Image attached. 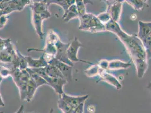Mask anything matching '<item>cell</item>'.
Wrapping results in <instances>:
<instances>
[{
	"label": "cell",
	"instance_id": "cell-19",
	"mask_svg": "<svg viewBox=\"0 0 151 113\" xmlns=\"http://www.w3.org/2000/svg\"><path fill=\"white\" fill-rule=\"evenodd\" d=\"M31 1H9V6L13 12L21 11L28 5H31Z\"/></svg>",
	"mask_w": 151,
	"mask_h": 113
},
{
	"label": "cell",
	"instance_id": "cell-3",
	"mask_svg": "<svg viewBox=\"0 0 151 113\" xmlns=\"http://www.w3.org/2000/svg\"><path fill=\"white\" fill-rule=\"evenodd\" d=\"M11 76L18 88L21 100L25 101L27 85L31 79L28 72L26 70H20L19 69H13L11 70Z\"/></svg>",
	"mask_w": 151,
	"mask_h": 113
},
{
	"label": "cell",
	"instance_id": "cell-14",
	"mask_svg": "<svg viewBox=\"0 0 151 113\" xmlns=\"http://www.w3.org/2000/svg\"><path fill=\"white\" fill-rule=\"evenodd\" d=\"M99 74L101 76V80L105 81L111 85H113V86H114L117 89H120L122 88L121 84L117 79V78L112 75L111 74L108 73L106 70L100 69Z\"/></svg>",
	"mask_w": 151,
	"mask_h": 113
},
{
	"label": "cell",
	"instance_id": "cell-31",
	"mask_svg": "<svg viewBox=\"0 0 151 113\" xmlns=\"http://www.w3.org/2000/svg\"><path fill=\"white\" fill-rule=\"evenodd\" d=\"M84 104H81L74 111L73 113H83V108H84Z\"/></svg>",
	"mask_w": 151,
	"mask_h": 113
},
{
	"label": "cell",
	"instance_id": "cell-5",
	"mask_svg": "<svg viewBox=\"0 0 151 113\" xmlns=\"http://www.w3.org/2000/svg\"><path fill=\"white\" fill-rule=\"evenodd\" d=\"M49 5L47 1H32L31 9L32 13L39 15L44 20L49 19L51 17V13L49 10Z\"/></svg>",
	"mask_w": 151,
	"mask_h": 113
},
{
	"label": "cell",
	"instance_id": "cell-35",
	"mask_svg": "<svg viewBox=\"0 0 151 113\" xmlns=\"http://www.w3.org/2000/svg\"><path fill=\"white\" fill-rule=\"evenodd\" d=\"M2 80H3V78H2V77H1V76H0V85H1V83L2 82Z\"/></svg>",
	"mask_w": 151,
	"mask_h": 113
},
{
	"label": "cell",
	"instance_id": "cell-37",
	"mask_svg": "<svg viewBox=\"0 0 151 113\" xmlns=\"http://www.w3.org/2000/svg\"><path fill=\"white\" fill-rule=\"evenodd\" d=\"M71 113V112H68V113Z\"/></svg>",
	"mask_w": 151,
	"mask_h": 113
},
{
	"label": "cell",
	"instance_id": "cell-30",
	"mask_svg": "<svg viewBox=\"0 0 151 113\" xmlns=\"http://www.w3.org/2000/svg\"><path fill=\"white\" fill-rule=\"evenodd\" d=\"M8 20V18L6 15H0V25L3 28L6 24Z\"/></svg>",
	"mask_w": 151,
	"mask_h": 113
},
{
	"label": "cell",
	"instance_id": "cell-4",
	"mask_svg": "<svg viewBox=\"0 0 151 113\" xmlns=\"http://www.w3.org/2000/svg\"><path fill=\"white\" fill-rule=\"evenodd\" d=\"M83 46V45L82 43L79 41L78 38L75 37L74 38L73 40L71 43H70L69 45V46L67 50V56L68 57V59L72 62H81L83 63H88L90 64H93V63L85 61L81 59H80L78 58L77 54H78V51L80 48Z\"/></svg>",
	"mask_w": 151,
	"mask_h": 113
},
{
	"label": "cell",
	"instance_id": "cell-13",
	"mask_svg": "<svg viewBox=\"0 0 151 113\" xmlns=\"http://www.w3.org/2000/svg\"><path fill=\"white\" fill-rule=\"evenodd\" d=\"M44 20L38 14L35 13H32V22L37 34L38 37L40 39H43L44 36V32L42 30V22Z\"/></svg>",
	"mask_w": 151,
	"mask_h": 113
},
{
	"label": "cell",
	"instance_id": "cell-24",
	"mask_svg": "<svg viewBox=\"0 0 151 113\" xmlns=\"http://www.w3.org/2000/svg\"><path fill=\"white\" fill-rule=\"evenodd\" d=\"M87 1H82V0H76V5L77 7V12L78 13V16L80 18V17H82L83 15L86 14V4H93L91 1H88V2H86Z\"/></svg>",
	"mask_w": 151,
	"mask_h": 113
},
{
	"label": "cell",
	"instance_id": "cell-32",
	"mask_svg": "<svg viewBox=\"0 0 151 113\" xmlns=\"http://www.w3.org/2000/svg\"><path fill=\"white\" fill-rule=\"evenodd\" d=\"M146 52H147V58H148V59H150V58H151V46L148 49H146Z\"/></svg>",
	"mask_w": 151,
	"mask_h": 113
},
{
	"label": "cell",
	"instance_id": "cell-23",
	"mask_svg": "<svg viewBox=\"0 0 151 113\" xmlns=\"http://www.w3.org/2000/svg\"><path fill=\"white\" fill-rule=\"evenodd\" d=\"M127 4L133 7V8L138 11L143 9L145 7H148L147 1L143 0H126Z\"/></svg>",
	"mask_w": 151,
	"mask_h": 113
},
{
	"label": "cell",
	"instance_id": "cell-21",
	"mask_svg": "<svg viewBox=\"0 0 151 113\" xmlns=\"http://www.w3.org/2000/svg\"><path fill=\"white\" fill-rule=\"evenodd\" d=\"M131 66V63L124 62L118 60L111 61L108 62L107 70H117L120 69H127Z\"/></svg>",
	"mask_w": 151,
	"mask_h": 113
},
{
	"label": "cell",
	"instance_id": "cell-20",
	"mask_svg": "<svg viewBox=\"0 0 151 113\" xmlns=\"http://www.w3.org/2000/svg\"><path fill=\"white\" fill-rule=\"evenodd\" d=\"M47 2L49 5L51 4H56L60 6L63 9L64 13H65L69 7L76 3L75 0H51L47 1Z\"/></svg>",
	"mask_w": 151,
	"mask_h": 113
},
{
	"label": "cell",
	"instance_id": "cell-38",
	"mask_svg": "<svg viewBox=\"0 0 151 113\" xmlns=\"http://www.w3.org/2000/svg\"></svg>",
	"mask_w": 151,
	"mask_h": 113
},
{
	"label": "cell",
	"instance_id": "cell-12",
	"mask_svg": "<svg viewBox=\"0 0 151 113\" xmlns=\"http://www.w3.org/2000/svg\"><path fill=\"white\" fill-rule=\"evenodd\" d=\"M138 25V33L137 35L143 43L151 33V22L139 21Z\"/></svg>",
	"mask_w": 151,
	"mask_h": 113
},
{
	"label": "cell",
	"instance_id": "cell-6",
	"mask_svg": "<svg viewBox=\"0 0 151 113\" xmlns=\"http://www.w3.org/2000/svg\"><path fill=\"white\" fill-rule=\"evenodd\" d=\"M106 2L108 5L107 13L110 15L111 20L117 23L120 20L124 1H106Z\"/></svg>",
	"mask_w": 151,
	"mask_h": 113
},
{
	"label": "cell",
	"instance_id": "cell-2",
	"mask_svg": "<svg viewBox=\"0 0 151 113\" xmlns=\"http://www.w3.org/2000/svg\"><path fill=\"white\" fill-rule=\"evenodd\" d=\"M79 19L80 25L78 28L80 30L92 33L106 31V25L101 22L97 16L93 14L86 13Z\"/></svg>",
	"mask_w": 151,
	"mask_h": 113
},
{
	"label": "cell",
	"instance_id": "cell-34",
	"mask_svg": "<svg viewBox=\"0 0 151 113\" xmlns=\"http://www.w3.org/2000/svg\"><path fill=\"white\" fill-rule=\"evenodd\" d=\"M5 106V104L4 102V101L2 100V97L0 94V106Z\"/></svg>",
	"mask_w": 151,
	"mask_h": 113
},
{
	"label": "cell",
	"instance_id": "cell-7",
	"mask_svg": "<svg viewBox=\"0 0 151 113\" xmlns=\"http://www.w3.org/2000/svg\"><path fill=\"white\" fill-rule=\"evenodd\" d=\"M69 45V44L64 43L60 40H59L55 44L57 51L55 57L58 61L73 67V63H72L68 59L67 53Z\"/></svg>",
	"mask_w": 151,
	"mask_h": 113
},
{
	"label": "cell",
	"instance_id": "cell-33",
	"mask_svg": "<svg viewBox=\"0 0 151 113\" xmlns=\"http://www.w3.org/2000/svg\"><path fill=\"white\" fill-rule=\"evenodd\" d=\"M15 113H24V106L21 105L19 107V109L18 110V111Z\"/></svg>",
	"mask_w": 151,
	"mask_h": 113
},
{
	"label": "cell",
	"instance_id": "cell-15",
	"mask_svg": "<svg viewBox=\"0 0 151 113\" xmlns=\"http://www.w3.org/2000/svg\"><path fill=\"white\" fill-rule=\"evenodd\" d=\"M28 52L30 51H40L42 52L44 54H47L51 55L53 56H55L57 54V48L55 45L51 44L50 43L46 41V45L43 49H38V48H30L27 49Z\"/></svg>",
	"mask_w": 151,
	"mask_h": 113
},
{
	"label": "cell",
	"instance_id": "cell-11",
	"mask_svg": "<svg viewBox=\"0 0 151 113\" xmlns=\"http://www.w3.org/2000/svg\"><path fill=\"white\" fill-rule=\"evenodd\" d=\"M24 58L28 64V67L30 69L45 68L48 65V63L45 61L43 55L37 59H34L30 56H24Z\"/></svg>",
	"mask_w": 151,
	"mask_h": 113
},
{
	"label": "cell",
	"instance_id": "cell-18",
	"mask_svg": "<svg viewBox=\"0 0 151 113\" xmlns=\"http://www.w3.org/2000/svg\"><path fill=\"white\" fill-rule=\"evenodd\" d=\"M37 87L36 85L32 82L31 79L27 83V88H26V96L25 101L27 102H31L33 99L36 92L37 89Z\"/></svg>",
	"mask_w": 151,
	"mask_h": 113
},
{
	"label": "cell",
	"instance_id": "cell-9",
	"mask_svg": "<svg viewBox=\"0 0 151 113\" xmlns=\"http://www.w3.org/2000/svg\"><path fill=\"white\" fill-rule=\"evenodd\" d=\"M88 96V94L81 96H72L64 93L59 97L62 99L73 110H75L81 104L85 103Z\"/></svg>",
	"mask_w": 151,
	"mask_h": 113
},
{
	"label": "cell",
	"instance_id": "cell-16",
	"mask_svg": "<svg viewBox=\"0 0 151 113\" xmlns=\"http://www.w3.org/2000/svg\"><path fill=\"white\" fill-rule=\"evenodd\" d=\"M26 70L27 71V72H28L29 75L30 76V78L32 80V82L36 85L37 88L41 87V86H42L44 85H47V82L44 79H43L42 77H41L36 72H35L34 71H33L31 69L28 67Z\"/></svg>",
	"mask_w": 151,
	"mask_h": 113
},
{
	"label": "cell",
	"instance_id": "cell-8",
	"mask_svg": "<svg viewBox=\"0 0 151 113\" xmlns=\"http://www.w3.org/2000/svg\"><path fill=\"white\" fill-rule=\"evenodd\" d=\"M49 64L57 67L67 82H72L73 67L58 61L55 57L51 61Z\"/></svg>",
	"mask_w": 151,
	"mask_h": 113
},
{
	"label": "cell",
	"instance_id": "cell-22",
	"mask_svg": "<svg viewBox=\"0 0 151 113\" xmlns=\"http://www.w3.org/2000/svg\"><path fill=\"white\" fill-rule=\"evenodd\" d=\"M45 71L47 75L51 78H64L62 74L60 72L57 67L50 64H48L46 67H45Z\"/></svg>",
	"mask_w": 151,
	"mask_h": 113
},
{
	"label": "cell",
	"instance_id": "cell-27",
	"mask_svg": "<svg viewBox=\"0 0 151 113\" xmlns=\"http://www.w3.org/2000/svg\"><path fill=\"white\" fill-rule=\"evenodd\" d=\"M97 17L101 22L104 25H106L111 20L110 15H109L108 13H107V12L105 13H101L100 14H99L97 16Z\"/></svg>",
	"mask_w": 151,
	"mask_h": 113
},
{
	"label": "cell",
	"instance_id": "cell-26",
	"mask_svg": "<svg viewBox=\"0 0 151 113\" xmlns=\"http://www.w3.org/2000/svg\"><path fill=\"white\" fill-rule=\"evenodd\" d=\"M60 38L57 33L52 30H50L48 32L46 38V41L50 43L51 44L55 45L57 42L60 40Z\"/></svg>",
	"mask_w": 151,
	"mask_h": 113
},
{
	"label": "cell",
	"instance_id": "cell-17",
	"mask_svg": "<svg viewBox=\"0 0 151 113\" xmlns=\"http://www.w3.org/2000/svg\"><path fill=\"white\" fill-rule=\"evenodd\" d=\"M77 18H79V16L75 4L69 7L68 10L63 14V20L65 23L68 22L71 19Z\"/></svg>",
	"mask_w": 151,
	"mask_h": 113
},
{
	"label": "cell",
	"instance_id": "cell-10",
	"mask_svg": "<svg viewBox=\"0 0 151 113\" xmlns=\"http://www.w3.org/2000/svg\"><path fill=\"white\" fill-rule=\"evenodd\" d=\"M45 80L46 81L47 85L50 86L59 96L62 95L64 93L63 87L68 83L64 78H54L47 76Z\"/></svg>",
	"mask_w": 151,
	"mask_h": 113
},
{
	"label": "cell",
	"instance_id": "cell-36",
	"mask_svg": "<svg viewBox=\"0 0 151 113\" xmlns=\"http://www.w3.org/2000/svg\"><path fill=\"white\" fill-rule=\"evenodd\" d=\"M0 113H4V112H1Z\"/></svg>",
	"mask_w": 151,
	"mask_h": 113
},
{
	"label": "cell",
	"instance_id": "cell-1",
	"mask_svg": "<svg viewBox=\"0 0 151 113\" xmlns=\"http://www.w3.org/2000/svg\"><path fill=\"white\" fill-rule=\"evenodd\" d=\"M107 31L114 33L125 46L135 65L137 75L141 79L148 69V58L146 49L137 35H129L124 31L118 23L111 20L106 25Z\"/></svg>",
	"mask_w": 151,
	"mask_h": 113
},
{
	"label": "cell",
	"instance_id": "cell-28",
	"mask_svg": "<svg viewBox=\"0 0 151 113\" xmlns=\"http://www.w3.org/2000/svg\"><path fill=\"white\" fill-rule=\"evenodd\" d=\"M100 69L98 66H93L90 68L85 71V73L86 75L88 76H93L96 75L98 74L99 73Z\"/></svg>",
	"mask_w": 151,
	"mask_h": 113
},
{
	"label": "cell",
	"instance_id": "cell-25",
	"mask_svg": "<svg viewBox=\"0 0 151 113\" xmlns=\"http://www.w3.org/2000/svg\"><path fill=\"white\" fill-rule=\"evenodd\" d=\"M57 104H58V107L60 110H62L63 113H68V112L73 113L75 111L60 97L59 98Z\"/></svg>",
	"mask_w": 151,
	"mask_h": 113
},
{
	"label": "cell",
	"instance_id": "cell-29",
	"mask_svg": "<svg viewBox=\"0 0 151 113\" xmlns=\"http://www.w3.org/2000/svg\"><path fill=\"white\" fill-rule=\"evenodd\" d=\"M0 76L3 79L11 76V70L5 66L0 64Z\"/></svg>",
	"mask_w": 151,
	"mask_h": 113
}]
</instances>
